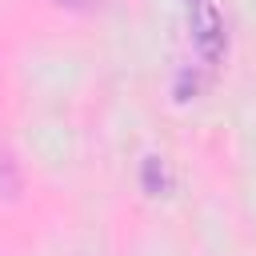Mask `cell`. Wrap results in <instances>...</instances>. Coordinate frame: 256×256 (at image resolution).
Here are the masks:
<instances>
[{
	"instance_id": "1",
	"label": "cell",
	"mask_w": 256,
	"mask_h": 256,
	"mask_svg": "<svg viewBox=\"0 0 256 256\" xmlns=\"http://www.w3.org/2000/svg\"><path fill=\"white\" fill-rule=\"evenodd\" d=\"M192 44L204 56V64H220L224 60V16L216 8V0H192Z\"/></svg>"
},
{
	"instance_id": "3",
	"label": "cell",
	"mask_w": 256,
	"mask_h": 256,
	"mask_svg": "<svg viewBox=\"0 0 256 256\" xmlns=\"http://www.w3.org/2000/svg\"><path fill=\"white\" fill-rule=\"evenodd\" d=\"M0 192L4 196H16L20 192V172H16V160L0 148Z\"/></svg>"
},
{
	"instance_id": "2",
	"label": "cell",
	"mask_w": 256,
	"mask_h": 256,
	"mask_svg": "<svg viewBox=\"0 0 256 256\" xmlns=\"http://www.w3.org/2000/svg\"><path fill=\"white\" fill-rule=\"evenodd\" d=\"M140 180H144V192H148V196H164V192H168V164H164L160 156H144Z\"/></svg>"
}]
</instances>
